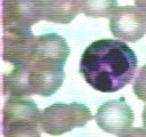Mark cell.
<instances>
[{"label":"cell","instance_id":"obj_1","mask_svg":"<svg viewBox=\"0 0 146 137\" xmlns=\"http://www.w3.org/2000/svg\"><path fill=\"white\" fill-rule=\"evenodd\" d=\"M137 65V56L128 45L115 39H100L84 49L80 73L94 89L115 92L131 82Z\"/></svg>","mask_w":146,"mask_h":137},{"label":"cell","instance_id":"obj_2","mask_svg":"<svg viewBox=\"0 0 146 137\" xmlns=\"http://www.w3.org/2000/svg\"><path fill=\"white\" fill-rule=\"evenodd\" d=\"M64 65L54 61L32 59L3 75L2 91L9 97L51 96L64 81Z\"/></svg>","mask_w":146,"mask_h":137},{"label":"cell","instance_id":"obj_3","mask_svg":"<svg viewBox=\"0 0 146 137\" xmlns=\"http://www.w3.org/2000/svg\"><path fill=\"white\" fill-rule=\"evenodd\" d=\"M41 112L31 99L8 97L2 111L3 137H41Z\"/></svg>","mask_w":146,"mask_h":137},{"label":"cell","instance_id":"obj_4","mask_svg":"<svg viewBox=\"0 0 146 137\" xmlns=\"http://www.w3.org/2000/svg\"><path fill=\"white\" fill-rule=\"evenodd\" d=\"M91 119V111L81 103H55L41 112L40 127L48 135L60 136L74 128L84 127Z\"/></svg>","mask_w":146,"mask_h":137},{"label":"cell","instance_id":"obj_5","mask_svg":"<svg viewBox=\"0 0 146 137\" xmlns=\"http://www.w3.org/2000/svg\"><path fill=\"white\" fill-rule=\"evenodd\" d=\"M108 26L117 39L136 42L146 34V15L136 6H121L111 16Z\"/></svg>","mask_w":146,"mask_h":137},{"label":"cell","instance_id":"obj_6","mask_svg":"<svg viewBox=\"0 0 146 137\" xmlns=\"http://www.w3.org/2000/svg\"><path fill=\"white\" fill-rule=\"evenodd\" d=\"M42 19V0H2L3 29L26 30Z\"/></svg>","mask_w":146,"mask_h":137},{"label":"cell","instance_id":"obj_7","mask_svg":"<svg viewBox=\"0 0 146 137\" xmlns=\"http://www.w3.org/2000/svg\"><path fill=\"white\" fill-rule=\"evenodd\" d=\"M95 120L102 130L120 135L131 128L133 111L125 102V98L120 97L119 99H111L102 104L97 108Z\"/></svg>","mask_w":146,"mask_h":137},{"label":"cell","instance_id":"obj_8","mask_svg":"<svg viewBox=\"0 0 146 137\" xmlns=\"http://www.w3.org/2000/svg\"><path fill=\"white\" fill-rule=\"evenodd\" d=\"M34 41L31 29H3L2 59L14 66L29 63L32 59Z\"/></svg>","mask_w":146,"mask_h":137},{"label":"cell","instance_id":"obj_9","mask_svg":"<svg viewBox=\"0 0 146 137\" xmlns=\"http://www.w3.org/2000/svg\"><path fill=\"white\" fill-rule=\"evenodd\" d=\"M68 55L70 47L63 37L56 33L35 37L32 59H46L65 64Z\"/></svg>","mask_w":146,"mask_h":137},{"label":"cell","instance_id":"obj_10","mask_svg":"<svg viewBox=\"0 0 146 137\" xmlns=\"http://www.w3.org/2000/svg\"><path fill=\"white\" fill-rule=\"evenodd\" d=\"M81 11L79 0H42V19L68 24Z\"/></svg>","mask_w":146,"mask_h":137},{"label":"cell","instance_id":"obj_11","mask_svg":"<svg viewBox=\"0 0 146 137\" xmlns=\"http://www.w3.org/2000/svg\"><path fill=\"white\" fill-rule=\"evenodd\" d=\"M81 11L89 17H110L117 8L116 0H79Z\"/></svg>","mask_w":146,"mask_h":137},{"label":"cell","instance_id":"obj_12","mask_svg":"<svg viewBox=\"0 0 146 137\" xmlns=\"http://www.w3.org/2000/svg\"><path fill=\"white\" fill-rule=\"evenodd\" d=\"M133 94L143 102H146V65L141 66L132 86Z\"/></svg>","mask_w":146,"mask_h":137},{"label":"cell","instance_id":"obj_13","mask_svg":"<svg viewBox=\"0 0 146 137\" xmlns=\"http://www.w3.org/2000/svg\"><path fill=\"white\" fill-rule=\"evenodd\" d=\"M119 137H146L145 128H130L129 130L119 135Z\"/></svg>","mask_w":146,"mask_h":137},{"label":"cell","instance_id":"obj_14","mask_svg":"<svg viewBox=\"0 0 146 137\" xmlns=\"http://www.w3.org/2000/svg\"><path fill=\"white\" fill-rule=\"evenodd\" d=\"M136 7L139 8L145 15H146V0H135Z\"/></svg>","mask_w":146,"mask_h":137},{"label":"cell","instance_id":"obj_15","mask_svg":"<svg viewBox=\"0 0 146 137\" xmlns=\"http://www.w3.org/2000/svg\"><path fill=\"white\" fill-rule=\"evenodd\" d=\"M141 118H143V123H144V128L146 129V105L144 106V110H143V115H141Z\"/></svg>","mask_w":146,"mask_h":137}]
</instances>
